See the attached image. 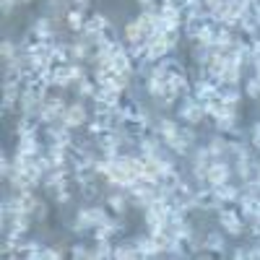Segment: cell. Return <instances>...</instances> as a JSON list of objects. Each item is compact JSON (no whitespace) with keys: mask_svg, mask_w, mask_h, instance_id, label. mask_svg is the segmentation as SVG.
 Masks as SVG:
<instances>
[{"mask_svg":"<svg viewBox=\"0 0 260 260\" xmlns=\"http://www.w3.org/2000/svg\"><path fill=\"white\" fill-rule=\"evenodd\" d=\"M219 224L232 237H240L247 229V221H245V216L240 213V208H229V206H221L219 208Z\"/></svg>","mask_w":260,"mask_h":260,"instance_id":"1","label":"cell"},{"mask_svg":"<svg viewBox=\"0 0 260 260\" xmlns=\"http://www.w3.org/2000/svg\"><path fill=\"white\" fill-rule=\"evenodd\" d=\"M232 175H234V169H232V164L226 159H213L208 172H206V180H208L211 187H219V185L232 182Z\"/></svg>","mask_w":260,"mask_h":260,"instance_id":"2","label":"cell"},{"mask_svg":"<svg viewBox=\"0 0 260 260\" xmlns=\"http://www.w3.org/2000/svg\"><path fill=\"white\" fill-rule=\"evenodd\" d=\"M180 117L187 125H198V122L206 120V110H203V104L195 96H185V102L180 104Z\"/></svg>","mask_w":260,"mask_h":260,"instance_id":"3","label":"cell"},{"mask_svg":"<svg viewBox=\"0 0 260 260\" xmlns=\"http://www.w3.org/2000/svg\"><path fill=\"white\" fill-rule=\"evenodd\" d=\"M89 120H91V115H89V110L81 104V102H76V104H68L65 107V112H62V122L68 125V127H81V125H89Z\"/></svg>","mask_w":260,"mask_h":260,"instance_id":"4","label":"cell"},{"mask_svg":"<svg viewBox=\"0 0 260 260\" xmlns=\"http://www.w3.org/2000/svg\"><path fill=\"white\" fill-rule=\"evenodd\" d=\"M68 180H71V175H68V169L65 167H52L47 175H45V190H50L52 195L57 192V190H62V187H68Z\"/></svg>","mask_w":260,"mask_h":260,"instance_id":"5","label":"cell"},{"mask_svg":"<svg viewBox=\"0 0 260 260\" xmlns=\"http://www.w3.org/2000/svg\"><path fill=\"white\" fill-rule=\"evenodd\" d=\"M195 143V133H192V127H182L180 130V136L169 143V151H175L177 156H187L190 154V148Z\"/></svg>","mask_w":260,"mask_h":260,"instance_id":"6","label":"cell"},{"mask_svg":"<svg viewBox=\"0 0 260 260\" xmlns=\"http://www.w3.org/2000/svg\"><path fill=\"white\" fill-rule=\"evenodd\" d=\"M180 125L175 122V120H169V117H161L159 122H156V136L164 141V146H169L172 141H175L177 136H180Z\"/></svg>","mask_w":260,"mask_h":260,"instance_id":"7","label":"cell"},{"mask_svg":"<svg viewBox=\"0 0 260 260\" xmlns=\"http://www.w3.org/2000/svg\"><path fill=\"white\" fill-rule=\"evenodd\" d=\"M122 42L127 47H136V45H146V31L141 29L138 21H130V24L122 29Z\"/></svg>","mask_w":260,"mask_h":260,"instance_id":"8","label":"cell"},{"mask_svg":"<svg viewBox=\"0 0 260 260\" xmlns=\"http://www.w3.org/2000/svg\"><path fill=\"white\" fill-rule=\"evenodd\" d=\"M213 195H216V201H219V206H229V203H234V206H237V201H240L242 190H237L232 182H226V185L213 187Z\"/></svg>","mask_w":260,"mask_h":260,"instance_id":"9","label":"cell"},{"mask_svg":"<svg viewBox=\"0 0 260 260\" xmlns=\"http://www.w3.org/2000/svg\"><path fill=\"white\" fill-rule=\"evenodd\" d=\"M206 148L211 151L213 159H226V156H229V138H224V133H216V136L208 141Z\"/></svg>","mask_w":260,"mask_h":260,"instance_id":"10","label":"cell"},{"mask_svg":"<svg viewBox=\"0 0 260 260\" xmlns=\"http://www.w3.org/2000/svg\"><path fill=\"white\" fill-rule=\"evenodd\" d=\"M16 151H24V154H42L39 133H24V136H18V146H16Z\"/></svg>","mask_w":260,"mask_h":260,"instance_id":"11","label":"cell"},{"mask_svg":"<svg viewBox=\"0 0 260 260\" xmlns=\"http://www.w3.org/2000/svg\"><path fill=\"white\" fill-rule=\"evenodd\" d=\"M107 26H110V21H107V16H104V13H94L91 18H86V26H83V31H86V34H102Z\"/></svg>","mask_w":260,"mask_h":260,"instance_id":"12","label":"cell"},{"mask_svg":"<svg viewBox=\"0 0 260 260\" xmlns=\"http://www.w3.org/2000/svg\"><path fill=\"white\" fill-rule=\"evenodd\" d=\"M240 89H237V83H221L219 86V99L224 102V104H237L240 102Z\"/></svg>","mask_w":260,"mask_h":260,"instance_id":"13","label":"cell"},{"mask_svg":"<svg viewBox=\"0 0 260 260\" xmlns=\"http://www.w3.org/2000/svg\"><path fill=\"white\" fill-rule=\"evenodd\" d=\"M65 21H68V26L73 31H83V26H86V16H83V11L78 6L71 8V11H65Z\"/></svg>","mask_w":260,"mask_h":260,"instance_id":"14","label":"cell"},{"mask_svg":"<svg viewBox=\"0 0 260 260\" xmlns=\"http://www.w3.org/2000/svg\"><path fill=\"white\" fill-rule=\"evenodd\" d=\"M107 208L115 211L117 216H122L127 211V195L122 192H112V195H107Z\"/></svg>","mask_w":260,"mask_h":260,"instance_id":"15","label":"cell"},{"mask_svg":"<svg viewBox=\"0 0 260 260\" xmlns=\"http://www.w3.org/2000/svg\"><path fill=\"white\" fill-rule=\"evenodd\" d=\"M203 245H206L211 252H221V255H224L226 240H224V234H219V232H208V234H206V240H203Z\"/></svg>","mask_w":260,"mask_h":260,"instance_id":"16","label":"cell"},{"mask_svg":"<svg viewBox=\"0 0 260 260\" xmlns=\"http://www.w3.org/2000/svg\"><path fill=\"white\" fill-rule=\"evenodd\" d=\"M96 89H99V86H96L94 78H89V76L76 83V91H78L81 99H94V96H96Z\"/></svg>","mask_w":260,"mask_h":260,"instance_id":"17","label":"cell"},{"mask_svg":"<svg viewBox=\"0 0 260 260\" xmlns=\"http://www.w3.org/2000/svg\"><path fill=\"white\" fill-rule=\"evenodd\" d=\"M0 55H3V62H11V60H16L21 55V47H16L11 39H6L3 47H0Z\"/></svg>","mask_w":260,"mask_h":260,"instance_id":"18","label":"cell"},{"mask_svg":"<svg viewBox=\"0 0 260 260\" xmlns=\"http://www.w3.org/2000/svg\"><path fill=\"white\" fill-rule=\"evenodd\" d=\"M89 211H91V221H94V229H96V226H104V224H110V213H107L104 208L94 206V208H89Z\"/></svg>","mask_w":260,"mask_h":260,"instance_id":"19","label":"cell"},{"mask_svg":"<svg viewBox=\"0 0 260 260\" xmlns=\"http://www.w3.org/2000/svg\"><path fill=\"white\" fill-rule=\"evenodd\" d=\"M245 94L250 99H260V76H250L245 83Z\"/></svg>","mask_w":260,"mask_h":260,"instance_id":"20","label":"cell"},{"mask_svg":"<svg viewBox=\"0 0 260 260\" xmlns=\"http://www.w3.org/2000/svg\"><path fill=\"white\" fill-rule=\"evenodd\" d=\"M68 73H71V81H73V83H78V81H83V78H86V71L81 68L78 62H76V65H73V62L68 65Z\"/></svg>","mask_w":260,"mask_h":260,"instance_id":"21","label":"cell"},{"mask_svg":"<svg viewBox=\"0 0 260 260\" xmlns=\"http://www.w3.org/2000/svg\"><path fill=\"white\" fill-rule=\"evenodd\" d=\"M47 216V203L45 201H37V206H34V211H31V219L34 221H42Z\"/></svg>","mask_w":260,"mask_h":260,"instance_id":"22","label":"cell"},{"mask_svg":"<svg viewBox=\"0 0 260 260\" xmlns=\"http://www.w3.org/2000/svg\"><path fill=\"white\" fill-rule=\"evenodd\" d=\"M250 146L252 148H260V120L252 125V130H250Z\"/></svg>","mask_w":260,"mask_h":260,"instance_id":"23","label":"cell"},{"mask_svg":"<svg viewBox=\"0 0 260 260\" xmlns=\"http://www.w3.org/2000/svg\"><path fill=\"white\" fill-rule=\"evenodd\" d=\"M73 257H94V250L83 247V245H76L73 247Z\"/></svg>","mask_w":260,"mask_h":260,"instance_id":"24","label":"cell"},{"mask_svg":"<svg viewBox=\"0 0 260 260\" xmlns=\"http://www.w3.org/2000/svg\"><path fill=\"white\" fill-rule=\"evenodd\" d=\"M221 3H224V0H203L206 11H211V13H216V11H219V8H221Z\"/></svg>","mask_w":260,"mask_h":260,"instance_id":"25","label":"cell"},{"mask_svg":"<svg viewBox=\"0 0 260 260\" xmlns=\"http://www.w3.org/2000/svg\"><path fill=\"white\" fill-rule=\"evenodd\" d=\"M18 3H21V0H3V13H6V16H11V13H13V8H16Z\"/></svg>","mask_w":260,"mask_h":260,"instance_id":"26","label":"cell"},{"mask_svg":"<svg viewBox=\"0 0 260 260\" xmlns=\"http://www.w3.org/2000/svg\"><path fill=\"white\" fill-rule=\"evenodd\" d=\"M156 3H159V0H138V6H141V11H148V8H159Z\"/></svg>","mask_w":260,"mask_h":260,"instance_id":"27","label":"cell"},{"mask_svg":"<svg viewBox=\"0 0 260 260\" xmlns=\"http://www.w3.org/2000/svg\"><path fill=\"white\" fill-rule=\"evenodd\" d=\"M232 257H250V250H245V247H237V250L232 252Z\"/></svg>","mask_w":260,"mask_h":260,"instance_id":"28","label":"cell"},{"mask_svg":"<svg viewBox=\"0 0 260 260\" xmlns=\"http://www.w3.org/2000/svg\"><path fill=\"white\" fill-rule=\"evenodd\" d=\"M73 3H76L78 8H83V6H89V0H73Z\"/></svg>","mask_w":260,"mask_h":260,"instance_id":"29","label":"cell"},{"mask_svg":"<svg viewBox=\"0 0 260 260\" xmlns=\"http://www.w3.org/2000/svg\"><path fill=\"white\" fill-rule=\"evenodd\" d=\"M255 182L260 185V167H255Z\"/></svg>","mask_w":260,"mask_h":260,"instance_id":"30","label":"cell"},{"mask_svg":"<svg viewBox=\"0 0 260 260\" xmlns=\"http://www.w3.org/2000/svg\"><path fill=\"white\" fill-rule=\"evenodd\" d=\"M21 3H29V0H21Z\"/></svg>","mask_w":260,"mask_h":260,"instance_id":"31","label":"cell"},{"mask_svg":"<svg viewBox=\"0 0 260 260\" xmlns=\"http://www.w3.org/2000/svg\"><path fill=\"white\" fill-rule=\"evenodd\" d=\"M257 167H260V159H257Z\"/></svg>","mask_w":260,"mask_h":260,"instance_id":"32","label":"cell"}]
</instances>
